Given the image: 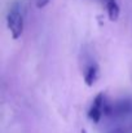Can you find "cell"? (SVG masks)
Returning a JSON list of instances; mask_svg holds the SVG:
<instances>
[{
    "instance_id": "8992f818",
    "label": "cell",
    "mask_w": 132,
    "mask_h": 133,
    "mask_svg": "<svg viewBox=\"0 0 132 133\" xmlns=\"http://www.w3.org/2000/svg\"><path fill=\"white\" fill-rule=\"evenodd\" d=\"M48 3H49V0H35V5L38 8H44Z\"/></svg>"
},
{
    "instance_id": "6da1fadb",
    "label": "cell",
    "mask_w": 132,
    "mask_h": 133,
    "mask_svg": "<svg viewBox=\"0 0 132 133\" xmlns=\"http://www.w3.org/2000/svg\"><path fill=\"white\" fill-rule=\"evenodd\" d=\"M8 29L12 32L13 39H18L23 32V13L20 3H14L7 13Z\"/></svg>"
},
{
    "instance_id": "7a4b0ae2",
    "label": "cell",
    "mask_w": 132,
    "mask_h": 133,
    "mask_svg": "<svg viewBox=\"0 0 132 133\" xmlns=\"http://www.w3.org/2000/svg\"><path fill=\"white\" fill-rule=\"evenodd\" d=\"M105 115L110 118H126L132 115V98L118 99L114 103H108Z\"/></svg>"
},
{
    "instance_id": "5b68a950",
    "label": "cell",
    "mask_w": 132,
    "mask_h": 133,
    "mask_svg": "<svg viewBox=\"0 0 132 133\" xmlns=\"http://www.w3.org/2000/svg\"><path fill=\"white\" fill-rule=\"evenodd\" d=\"M97 78H98V67L96 63H91L84 71V82L87 85H93Z\"/></svg>"
},
{
    "instance_id": "3957f363",
    "label": "cell",
    "mask_w": 132,
    "mask_h": 133,
    "mask_svg": "<svg viewBox=\"0 0 132 133\" xmlns=\"http://www.w3.org/2000/svg\"><path fill=\"white\" fill-rule=\"evenodd\" d=\"M106 106H108V102H106L105 94L104 93H98L96 96V98L93 99L89 110H88V118H89V120H92L93 123H98L101 120L102 115H105Z\"/></svg>"
},
{
    "instance_id": "277c9868",
    "label": "cell",
    "mask_w": 132,
    "mask_h": 133,
    "mask_svg": "<svg viewBox=\"0 0 132 133\" xmlns=\"http://www.w3.org/2000/svg\"><path fill=\"white\" fill-rule=\"evenodd\" d=\"M104 3H105V6H106L109 19L113 21V22L117 21L119 18V14H121V8H119L117 0H104Z\"/></svg>"
},
{
    "instance_id": "52a82bcc",
    "label": "cell",
    "mask_w": 132,
    "mask_h": 133,
    "mask_svg": "<svg viewBox=\"0 0 132 133\" xmlns=\"http://www.w3.org/2000/svg\"><path fill=\"white\" fill-rule=\"evenodd\" d=\"M82 133H87V132H86V131H82Z\"/></svg>"
}]
</instances>
